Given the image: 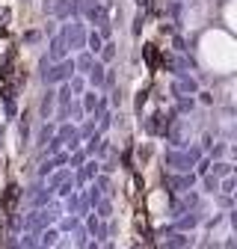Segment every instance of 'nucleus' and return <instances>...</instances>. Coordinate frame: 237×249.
<instances>
[{
	"mask_svg": "<svg viewBox=\"0 0 237 249\" xmlns=\"http://www.w3.org/2000/svg\"><path fill=\"white\" fill-rule=\"evenodd\" d=\"M15 199H18V187H15V184H9V187H6V193H3V213H12Z\"/></svg>",
	"mask_w": 237,
	"mask_h": 249,
	"instance_id": "f257e3e1",
	"label": "nucleus"
},
{
	"mask_svg": "<svg viewBox=\"0 0 237 249\" xmlns=\"http://www.w3.org/2000/svg\"><path fill=\"white\" fill-rule=\"evenodd\" d=\"M145 59H148V66H152V69H157V48L154 45L145 48Z\"/></svg>",
	"mask_w": 237,
	"mask_h": 249,
	"instance_id": "f03ea898",
	"label": "nucleus"
}]
</instances>
